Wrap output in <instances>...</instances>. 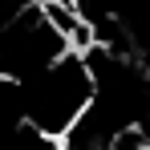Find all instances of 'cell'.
<instances>
[{"mask_svg":"<svg viewBox=\"0 0 150 150\" xmlns=\"http://www.w3.org/2000/svg\"><path fill=\"white\" fill-rule=\"evenodd\" d=\"M105 150H150V138L142 134V130H122V134L110 138Z\"/></svg>","mask_w":150,"mask_h":150,"instance_id":"cell-2","label":"cell"},{"mask_svg":"<svg viewBox=\"0 0 150 150\" xmlns=\"http://www.w3.org/2000/svg\"><path fill=\"white\" fill-rule=\"evenodd\" d=\"M89 105H93V77L81 53H65L37 77L21 81V114L28 134L41 142H65Z\"/></svg>","mask_w":150,"mask_h":150,"instance_id":"cell-1","label":"cell"}]
</instances>
